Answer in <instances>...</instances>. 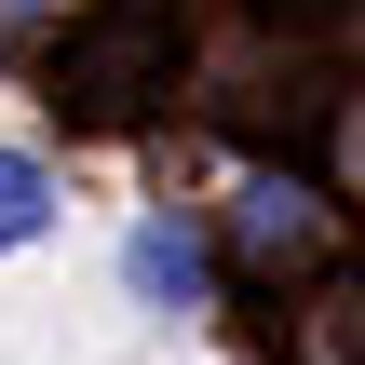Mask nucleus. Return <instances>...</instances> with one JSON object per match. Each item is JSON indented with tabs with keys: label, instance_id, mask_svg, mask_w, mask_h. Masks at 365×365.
<instances>
[{
	"label": "nucleus",
	"instance_id": "1",
	"mask_svg": "<svg viewBox=\"0 0 365 365\" xmlns=\"http://www.w3.org/2000/svg\"><path fill=\"white\" fill-rule=\"evenodd\" d=\"M149 81H176V14H163V0H108V14H81L68 54H54V95L95 108V122H122Z\"/></svg>",
	"mask_w": 365,
	"mask_h": 365
},
{
	"label": "nucleus",
	"instance_id": "4",
	"mask_svg": "<svg viewBox=\"0 0 365 365\" xmlns=\"http://www.w3.org/2000/svg\"><path fill=\"white\" fill-rule=\"evenodd\" d=\"M41 230H54V176H41L27 149H0V257H14V244H41Z\"/></svg>",
	"mask_w": 365,
	"mask_h": 365
},
{
	"label": "nucleus",
	"instance_id": "2",
	"mask_svg": "<svg viewBox=\"0 0 365 365\" xmlns=\"http://www.w3.org/2000/svg\"><path fill=\"white\" fill-rule=\"evenodd\" d=\"M122 284H135L149 312H203V230H176V217H135V244H122Z\"/></svg>",
	"mask_w": 365,
	"mask_h": 365
},
{
	"label": "nucleus",
	"instance_id": "3",
	"mask_svg": "<svg viewBox=\"0 0 365 365\" xmlns=\"http://www.w3.org/2000/svg\"><path fill=\"white\" fill-rule=\"evenodd\" d=\"M244 244H257V257H312V244H325V217H312V190H284V176H257V190H244Z\"/></svg>",
	"mask_w": 365,
	"mask_h": 365
}]
</instances>
